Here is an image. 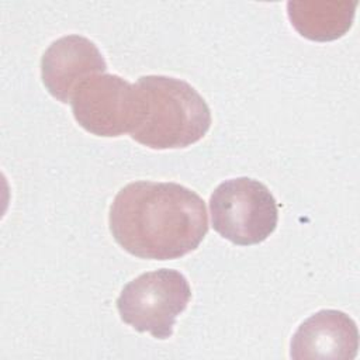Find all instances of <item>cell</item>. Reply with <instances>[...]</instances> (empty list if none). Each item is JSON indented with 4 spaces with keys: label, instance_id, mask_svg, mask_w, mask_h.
I'll use <instances>...</instances> for the list:
<instances>
[{
    "label": "cell",
    "instance_id": "cell-1",
    "mask_svg": "<svg viewBox=\"0 0 360 360\" xmlns=\"http://www.w3.org/2000/svg\"><path fill=\"white\" fill-rule=\"evenodd\" d=\"M108 225L125 252L150 260L183 257L208 232L204 200L172 181L139 180L124 186L110 207Z\"/></svg>",
    "mask_w": 360,
    "mask_h": 360
},
{
    "label": "cell",
    "instance_id": "cell-2",
    "mask_svg": "<svg viewBox=\"0 0 360 360\" xmlns=\"http://www.w3.org/2000/svg\"><path fill=\"white\" fill-rule=\"evenodd\" d=\"M142 111L129 132L141 145L163 150L187 148L208 132L212 118L207 101L187 82L163 75L141 76L135 83Z\"/></svg>",
    "mask_w": 360,
    "mask_h": 360
},
{
    "label": "cell",
    "instance_id": "cell-3",
    "mask_svg": "<svg viewBox=\"0 0 360 360\" xmlns=\"http://www.w3.org/2000/svg\"><path fill=\"white\" fill-rule=\"evenodd\" d=\"M210 212L214 231L239 246L262 243L278 222L274 195L250 177L222 181L210 197Z\"/></svg>",
    "mask_w": 360,
    "mask_h": 360
},
{
    "label": "cell",
    "instance_id": "cell-4",
    "mask_svg": "<svg viewBox=\"0 0 360 360\" xmlns=\"http://www.w3.org/2000/svg\"><path fill=\"white\" fill-rule=\"evenodd\" d=\"M191 288L177 270L159 269L131 280L117 298L122 322L138 332L165 340L173 335L176 318L187 308Z\"/></svg>",
    "mask_w": 360,
    "mask_h": 360
},
{
    "label": "cell",
    "instance_id": "cell-5",
    "mask_svg": "<svg viewBox=\"0 0 360 360\" xmlns=\"http://www.w3.org/2000/svg\"><path fill=\"white\" fill-rule=\"evenodd\" d=\"M76 122L87 132L115 138L131 132L142 111L136 84L118 75L97 73L83 80L70 98Z\"/></svg>",
    "mask_w": 360,
    "mask_h": 360
},
{
    "label": "cell",
    "instance_id": "cell-6",
    "mask_svg": "<svg viewBox=\"0 0 360 360\" xmlns=\"http://www.w3.org/2000/svg\"><path fill=\"white\" fill-rule=\"evenodd\" d=\"M107 70L97 45L82 35H65L53 41L41 59V79L52 97L70 103L77 86L87 77Z\"/></svg>",
    "mask_w": 360,
    "mask_h": 360
},
{
    "label": "cell",
    "instance_id": "cell-7",
    "mask_svg": "<svg viewBox=\"0 0 360 360\" xmlns=\"http://www.w3.org/2000/svg\"><path fill=\"white\" fill-rule=\"evenodd\" d=\"M359 349L356 322L338 309H321L307 318L292 335L291 359L352 360Z\"/></svg>",
    "mask_w": 360,
    "mask_h": 360
},
{
    "label": "cell",
    "instance_id": "cell-8",
    "mask_svg": "<svg viewBox=\"0 0 360 360\" xmlns=\"http://www.w3.org/2000/svg\"><path fill=\"white\" fill-rule=\"evenodd\" d=\"M357 1L301 0L287 3V15L295 31L311 41L342 38L353 25Z\"/></svg>",
    "mask_w": 360,
    "mask_h": 360
}]
</instances>
